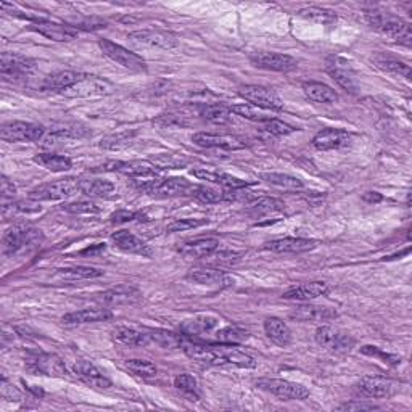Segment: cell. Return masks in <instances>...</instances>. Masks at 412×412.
Returning <instances> with one entry per match:
<instances>
[{"instance_id":"cell-1","label":"cell","mask_w":412,"mask_h":412,"mask_svg":"<svg viewBox=\"0 0 412 412\" xmlns=\"http://www.w3.org/2000/svg\"><path fill=\"white\" fill-rule=\"evenodd\" d=\"M184 351L190 359L208 364V366H237L242 369L257 367V361L253 356L234 345H226V343H219V345L189 343L184 346Z\"/></svg>"},{"instance_id":"cell-2","label":"cell","mask_w":412,"mask_h":412,"mask_svg":"<svg viewBox=\"0 0 412 412\" xmlns=\"http://www.w3.org/2000/svg\"><path fill=\"white\" fill-rule=\"evenodd\" d=\"M366 22L370 28L390 36V38L395 39L396 43L411 45V40H412L411 26L406 22H403V20L396 18L390 13L379 12V10H370V12H366Z\"/></svg>"},{"instance_id":"cell-3","label":"cell","mask_w":412,"mask_h":412,"mask_svg":"<svg viewBox=\"0 0 412 412\" xmlns=\"http://www.w3.org/2000/svg\"><path fill=\"white\" fill-rule=\"evenodd\" d=\"M43 240V232L26 224H17L5 232L3 237V253L17 254L28 247H34Z\"/></svg>"},{"instance_id":"cell-4","label":"cell","mask_w":412,"mask_h":412,"mask_svg":"<svg viewBox=\"0 0 412 412\" xmlns=\"http://www.w3.org/2000/svg\"><path fill=\"white\" fill-rule=\"evenodd\" d=\"M79 182L75 177H66L55 182H47L39 187H36L29 192L31 200L38 201H50V200H63L66 197L75 195L79 190Z\"/></svg>"},{"instance_id":"cell-5","label":"cell","mask_w":412,"mask_h":412,"mask_svg":"<svg viewBox=\"0 0 412 412\" xmlns=\"http://www.w3.org/2000/svg\"><path fill=\"white\" fill-rule=\"evenodd\" d=\"M257 387L285 401H303L310 396V390L303 385L282 379H261L257 382Z\"/></svg>"},{"instance_id":"cell-6","label":"cell","mask_w":412,"mask_h":412,"mask_svg":"<svg viewBox=\"0 0 412 412\" xmlns=\"http://www.w3.org/2000/svg\"><path fill=\"white\" fill-rule=\"evenodd\" d=\"M326 70L337 81L338 86L345 89L349 93H358L359 86L356 79V71H354V68L346 59H343L340 55L327 56Z\"/></svg>"},{"instance_id":"cell-7","label":"cell","mask_w":412,"mask_h":412,"mask_svg":"<svg viewBox=\"0 0 412 412\" xmlns=\"http://www.w3.org/2000/svg\"><path fill=\"white\" fill-rule=\"evenodd\" d=\"M44 134V126L26 121H10L0 129V137L5 142H38Z\"/></svg>"},{"instance_id":"cell-8","label":"cell","mask_w":412,"mask_h":412,"mask_svg":"<svg viewBox=\"0 0 412 412\" xmlns=\"http://www.w3.org/2000/svg\"><path fill=\"white\" fill-rule=\"evenodd\" d=\"M114 91L113 84L103 77L98 76H89L84 75V77L79 82H76L75 86L61 92V96L70 97V98H84V97H100L108 96Z\"/></svg>"},{"instance_id":"cell-9","label":"cell","mask_w":412,"mask_h":412,"mask_svg":"<svg viewBox=\"0 0 412 412\" xmlns=\"http://www.w3.org/2000/svg\"><path fill=\"white\" fill-rule=\"evenodd\" d=\"M36 71V61L20 54H10V52H3L0 56V75L3 79L17 81L28 77Z\"/></svg>"},{"instance_id":"cell-10","label":"cell","mask_w":412,"mask_h":412,"mask_svg":"<svg viewBox=\"0 0 412 412\" xmlns=\"http://www.w3.org/2000/svg\"><path fill=\"white\" fill-rule=\"evenodd\" d=\"M98 47L102 49L103 55H107L109 60L114 61V63L128 68V70H132V71L147 70V65H145V60L142 56L134 54V52H129L128 49H124L123 45L114 44L108 39H100L98 40Z\"/></svg>"},{"instance_id":"cell-11","label":"cell","mask_w":412,"mask_h":412,"mask_svg":"<svg viewBox=\"0 0 412 412\" xmlns=\"http://www.w3.org/2000/svg\"><path fill=\"white\" fill-rule=\"evenodd\" d=\"M140 189L156 197H177L189 194L190 190H194V185L184 177H168V179L144 182Z\"/></svg>"},{"instance_id":"cell-12","label":"cell","mask_w":412,"mask_h":412,"mask_svg":"<svg viewBox=\"0 0 412 412\" xmlns=\"http://www.w3.org/2000/svg\"><path fill=\"white\" fill-rule=\"evenodd\" d=\"M316 342L335 353H348L354 348V338L346 332L332 326H321L316 330Z\"/></svg>"},{"instance_id":"cell-13","label":"cell","mask_w":412,"mask_h":412,"mask_svg":"<svg viewBox=\"0 0 412 412\" xmlns=\"http://www.w3.org/2000/svg\"><path fill=\"white\" fill-rule=\"evenodd\" d=\"M250 61L257 68H261V70L279 73L293 71L298 66V61L293 56L277 54V52H253L250 55Z\"/></svg>"},{"instance_id":"cell-14","label":"cell","mask_w":412,"mask_h":412,"mask_svg":"<svg viewBox=\"0 0 412 412\" xmlns=\"http://www.w3.org/2000/svg\"><path fill=\"white\" fill-rule=\"evenodd\" d=\"M238 96L245 98V100L253 103L254 107L266 108V109H274L279 112L282 109L284 103L280 100V97L275 93L273 89L263 87V86H243L240 87Z\"/></svg>"},{"instance_id":"cell-15","label":"cell","mask_w":412,"mask_h":412,"mask_svg":"<svg viewBox=\"0 0 412 412\" xmlns=\"http://www.w3.org/2000/svg\"><path fill=\"white\" fill-rule=\"evenodd\" d=\"M129 39H132L134 43L140 45H148L155 47V49L161 50H173L179 45V40L174 34L168 33V31H160V29H142V31H134L129 34Z\"/></svg>"},{"instance_id":"cell-16","label":"cell","mask_w":412,"mask_h":412,"mask_svg":"<svg viewBox=\"0 0 412 412\" xmlns=\"http://www.w3.org/2000/svg\"><path fill=\"white\" fill-rule=\"evenodd\" d=\"M353 137L351 134H348L343 129L335 128H327L322 129L321 132H317L312 139V145L319 152H328V150H340L346 148L351 145Z\"/></svg>"},{"instance_id":"cell-17","label":"cell","mask_w":412,"mask_h":412,"mask_svg":"<svg viewBox=\"0 0 412 412\" xmlns=\"http://www.w3.org/2000/svg\"><path fill=\"white\" fill-rule=\"evenodd\" d=\"M192 140L198 145V147L205 148H224V150H240L247 147V140L238 135L231 134H210V132H198L195 134Z\"/></svg>"},{"instance_id":"cell-18","label":"cell","mask_w":412,"mask_h":412,"mask_svg":"<svg viewBox=\"0 0 412 412\" xmlns=\"http://www.w3.org/2000/svg\"><path fill=\"white\" fill-rule=\"evenodd\" d=\"M28 366L34 372L47 375V377H66L68 370L65 363L56 356V354H49V353H40L34 354L33 358H29Z\"/></svg>"},{"instance_id":"cell-19","label":"cell","mask_w":412,"mask_h":412,"mask_svg":"<svg viewBox=\"0 0 412 412\" xmlns=\"http://www.w3.org/2000/svg\"><path fill=\"white\" fill-rule=\"evenodd\" d=\"M358 390L367 398H390V396L395 395L396 387L387 377L366 375L358 382Z\"/></svg>"},{"instance_id":"cell-20","label":"cell","mask_w":412,"mask_h":412,"mask_svg":"<svg viewBox=\"0 0 412 412\" xmlns=\"http://www.w3.org/2000/svg\"><path fill=\"white\" fill-rule=\"evenodd\" d=\"M31 31H36L44 38L50 40H56V43H68V40H73L77 38L79 31L71 28L70 24H59L54 22H49V20H43V22L33 23L29 26Z\"/></svg>"},{"instance_id":"cell-21","label":"cell","mask_w":412,"mask_h":412,"mask_svg":"<svg viewBox=\"0 0 412 412\" xmlns=\"http://www.w3.org/2000/svg\"><path fill=\"white\" fill-rule=\"evenodd\" d=\"M73 370L75 374L79 377L82 382H86L87 385H91L93 388H102L107 390L112 387V380H109L105 374L98 369L96 364H92L91 361H86V359H79L75 366H73Z\"/></svg>"},{"instance_id":"cell-22","label":"cell","mask_w":412,"mask_h":412,"mask_svg":"<svg viewBox=\"0 0 412 412\" xmlns=\"http://www.w3.org/2000/svg\"><path fill=\"white\" fill-rule=\"evenodd\" d=\"M112 240L119 250L126 253L139 254V257L150 258L153 254V250L148 247L144 240H140L137 236L130 234L129 231H118L112 236Z\"/></svg>"},{"instance_id":"cell-23","label":"cell","mask_w":412,"mask_h":412,"mask_svg":"<svg viewBox=\"0 0 412 412\" xmlns=\"http://www.w3.org/2000/svg\"><path fill=\"white\" fill-rule=\"evenodd\" d=\"M317 247L316 240L310 238H296V237H285L273 242L266 243V250H270L274 253H305L311 252Z\"/></svg>"},{"instance_id":"cell-24","label":"cell","mask_w":412,"mask_h":412,"mask_svg":"<svg viewBox=\"0 0 412 412\" xmlns=\"http://www.w3.org/2000/svg\"><path fill=\"white\" fill-rule=\"evenodd\" d=\"M291 319L301 322H328L335 319L337 312L330 307H322L314 305H301L295 307L290 314Z\"/></svg>"},{"instance_id":"cell-25","label":"cell","mask_w":412,"mask_h":412,"mask_svg":"<svg viewBox=\"0 0 412 412\" xmlns=\"http://www.w3.org/2000/svg\"><path fill=\"white\" fill-rule=\"evenodd\" d=\"M219 250V242L216 238H198L192 242L182 243L177 252L185 258H208Z\"/></svg>"},{"instance_id":"cell-26","label":"cell","mask_w":412,"mask_h":412,"mask_svg":"<svg viewBox=\"0 0 412 412\" xmlns=\"http://www.w3.org/2000/svg\"><path fill=\"white\" fill-rule=\"evenodd\" d=\"M218 317L213 316H195L190 319H185L181 324V332L185 337H205L218 327Z\"/></svg>"},{"instance_id":"cell-27","label":"cell","mask_w":412,"mask_h":412,"mask_svg":"<svg viewBox=\"0 0 412 412\" xmlns=\"http://www.w3.org/2000/svg\"><path fill=\"white\" fill-rule=\"evenodd\" d=\"M328 291L326 282H311L295 285L282 293L284 300H295V301H310L319 296H324Z\"/></svg>"},{"instance_id":"cell-28","label":"cell","mask_w":412,"mask_h":412,"mask_svg":"<svg viewBox=\"0 0 412 412\" xmlns=\"http://www.w3.org/2000/svg\"><path fill=\"white\" fill-rule=\"evenodd\" d=\"M140 298H142V293L130 285H118L100 295V300L105 305H132L137 303Z\"/></svg>"},{"instance_id":"cell-29","label":"cell","mask_w":412,"mask_h":412,"mask_svg":"<svg viewBox=\"0 0 412 412\" xmlns=\"http://www.w3.org/2000/svg\"><path fill=\"white\" fill-rule=\"evenodd\" d=\"M112 317V311L97 307V310H81L75 312H68L61 317V322L65 326H82V324H93V322H102Z\"/></svg>"},{"instance_id":"cell-30","label":"cell","mask_w":412,"mask_h":412,"mask_svg":"<svg viewBox=\"0 0 412 412\" xmlns=\"http://www.w3.org/2000/svg\"><path fill=\"white\" fill-rule=\"evenodd\" d=\"M189 279L198 285L208 287H229L234 284V280L219 269H195L189 274Z\"/></svg>"},{"instance_id":"cell-31","label":"cell","mask_w":412,"mask_h":412,"mask_svg":"<svg viewBox=\"0 0 412 412\" xmlns=\"http://www.w3.org/2000/svg\"><path fill=\"white\" fill-rule=\"evenodd\" d=\"M84 77V73H76V71H59L55 75L45 77L43 89L50 92H63L71 86H75L76 82H79Z\"/></svg>"},{"instance_id":"cell-32","label":"cell","mask_w":412,"mask_h":412,"mask_svg":"<svg viewBox=\"0 0 412 412\" xmlns=\"http://www.w3.org/2000/svg\"><path fill=\"white\" fill-rule=\"evenodd\" d=\"M264 332L268 338L277 346H289L291 342V330L279 317H269L264 321Z\"/></svg>"},{"instance_id":"cell-33","label":"cell","mask_w":412,"mask_h":412,"mask_svg":"<svg viewBox=\"0 0 412 412\" xmlns=\"http://www.w3.org/2000/svg\"><path fill=\"white\" fill-rule=\"evenodd\" d=\"M192 174H194L197 179L213 182V184H219L222 187H227V189H243V187L248 185L247 181H242L236 176H231V174H226V173H218V171L194 169L192 171Z\"/></svg>"},{"instance_id":"cell-34","label":"cell","mask_w":412,"mask_h":412,"mask_svg":"<svg viewBox=\"0 0 412 412\" xmlns=\"http://www.w3.org/2000/svg\"><path fill=\"white\" fill-rule=\"evenodd\" d=\"M113 340L116 343H121V345L126 346H145L152 342L148 333L139 332L135 328L129 327H116L113 330Z\"/></svg>"},{"instance_id":"cell-35","label":"cell","mask_w":412,"mask_h":412,"mask_svg":"<svg viewBox=\"0 0 412 412\" xmlns=\"http://www.w3.org/2000/svg\"><path fill=\"white\" fill-rule=\"evenodd\" d=\"M261 181H264L266 184L274 187V189L284 192H298L305 187L303 182H301L298 177L280 173H264L261 174Z\"/></svg>"},{"instance_id":"cell-36","label":"cell","mask_w":412,"mask_h":412,"mask_svg":"<svg viewBox=\"0 0 412 412\" xmlns=\"http://www.w3.org/2000/svg\"><path fill=\"white\" fill-rule=\"evenodd\" d=\"M303 92L310 100L316 103L338 102V93L327 84H322V82H305Z\"/></svg>"},{"instance_id":"cell-37","label":"cell","mask_w":412,"mask_h":412,"mask_svg":"<svg viewBox=\"0 0 412 412\" xmlns=\"http://www.w3.org/2000/svg\"><path fill=\"white\" fill-rule=\"evenodd\" d=\"M200 116L208 123L226 124L231 121L232 112L231 107L224 105V103H206L200 109Z\"/></svg>"},{"instance_id":"cell-38","label":"cell","mask_w":412,"mask_h":412,"mask_svg":"<svg viewBox=\"0 0 412 412\" xmlns=\"http://www.w3.org/2000/svg\"><path fill=\"white\" fill-rule=\"evenodd\" d=\"M118 173L129 177H153V179L158 176V171L150 161L148 163L147 161H121Z\"/></svg>"},{"instance_id":"cell-39","label":"cell","mask_w":412,"mask_h":412,"mask_svg":"<svg viewBox=\"0 0 412 412\" xmlns=\"http://www.w3.org/2000/svg\"><path fill=\"white\" fill-rule=\"evenodd\" d=\"M34 163H38L43 168L52 171V173H63L71 169L73 161L68 156L54 155V153H39L34 156Z\"/></svg>"},{"instance_id":"cell-40","label":"cell","mask_w":412,"mask_h":412,"mask_svg":"<svg viewBox=\"0 0 412 412\" xmlns=\"http://www.w3.org/2000/svg\"><path fill=\"white\" fill-rule=\"evenodd\" d=\"M79 192L92 198H103V197H108L109 194H113L114 185L109 181L87 179V181L79 182Z\"/></svg>"},{"instance_id":"cell-41","label":"cell","mask_w":412,"mask_h":412,"mask_svg":"<svg viewBox=\"0 0 412 412\" xmlns=\"http://www.w3.org/2000/svg\"><path fill=\"white\" fill-rule=\"evenodd\" d=\"M215 338L218 343H226V345H238L245 343L250 338V332L247 328L238 326H227L224 328H219L215 333Z\"/></svg>"},{"instance_id":"cell-42","label":"cell","mask_w":412,"mask_h":412,"mask_svg":"<svg viewBox=\"0 0 412 412\" xmlns=\"http://www.w3.org/2000/svg\"><path fill=\"white\" fill-rule=\"evenodd\" d=\"M148 161L158 169H177L190 163L184 153H160L152 156Z\"/></svg>"},{"instance_id":"cell-43","label":"cell","mask_w":412,"mask_h":412,"mask_svg":"<svg viewBox=\"0 0 412 412\" xmlns=\"http://www.w3.org/2000/svg\"><path fill=\"white\" fill-rule=\"evenodd\" d=\"M56 275L65 280H84V279L102 277L103 270H98L96 268H86V266H75V268L59 269Z\"/></svg>"},{"instance_id":"cell-44","label":"cell","mask_w":412,"mask_h":412,"mask_svg":"<svg viewBox=\"0 0 412 412\" xmlns=\"http://www.w3.org/2000/svg\"><path fill=\"white\" fill-rule=\"evenodd\" d=\"M298 17L307 20V22L317 23V24H333L337 22V15L332 10L321 8V7H307L301 8L298 12Z\"/></svg>"},{"instance_id":"cell-45","label":"cell","mask_w":412,"mask_h":412,"mask_svg":"<svg viewBox=\"0 0 412 412\" xmlns=\"http://www.w3.org/2000/svg\"><path fill=\"white\" fill-rule=\"evenodd\" d=\"M284 208H285L284 201H280L279 198L266 197L254 203V205L250 208V213H252L253 216H268V215H273V213L284 211Z\"/></svg>"},{"instance_id":"cell-46","label":"cell","mask_w":412,"mask_h":412,"mask_svg":"<svg viewBox=\"0 0 412 412\" xmlns=\"http://www.w3.org/2000/svg\"><path fill=\"white\" fill-rule=\"evenodd\" d=\"M135 132L132 130H126V132H118V134H112V135H107V137H103L100 140V147L105 148V150H123L129 147L130 144H132V139H134Z\"/></svg>"},{"instance_id":"cell-47","label":"cell","mask_w":412,"mask_h":412,"mask_svg":"<svg viewBox=\"0 0 412 412\" xmlns=\"http://www.w3.org/2000/svg\"><path fill=\"white\" fill-rule=\"evenodd\" d=\"M374 61H375V65L380 68V70L393 73V75L404 76L406 79H411V68H409V65L403 63V61H398V60H393V59H385V56H377V59H375Z\"/></svg>"},{"instance_id":"cell-48","label":"cell","mask_w":412,"mask_h":412,"mask_svg":"<svg viewBox=\"0 0 412 412\" xmlns=\"http://www.w3.org/2000/svg\"><path fill=\"white\" fill-rule=\"evenodd\" d=\"M126 369H129L130 372L139 375V377L144 379H152L158 372L155 364L150 361H144V359H129L126 363Z\"/></svg>"},{"instance_id":"cell-49","label":"cell","mask_w":412,"mask_h":412,"mask_svg":"<svg viewBox=\"0 0 412 412\" xmlns=\"http://www.w3.org/2000/svg\"><path fill=\"white\" fill-rule=\"evenodd\" d=\"M231 112L236 113L237 116H242L245 119H250V121L264 123V121H268V119H270V116H268V114L263 113V112H259L258 107L245 105V103H242V105H232L231 107Z\"/></svg>"},{"instance_id":"cell-50","label":"cell","mask_w":412,"mask_h":412,"mask_svg":"<svg viewBox=\"0 0 412 412\" xmlns=\"http://www.w3.org/2000/svg\"><path fill=\"white\" fill-rule=\"evenodd\" d=\"M174 387L189 396H198V382L189 374H181L174 379Z\"/></svg>"},{"instance_id":"cell-51","label":"cell","mask_w":412,"mask_h":412,"mask_svg":"<svg viewBox=\"0 0 412 412\" xmlns=\"http://www.w3.org/2000/svg\"><path fill=\"white\" fill-rule=\"evenodd\" d=\"M208 224V219H194V218H185V219H177V221L168 224L166 231L168 232H184L189 229H195Z\"/></svg>"},{"instance_id":"cell-52","label":"cell","mask_w":412,"mask_h":412,"mask_svg":"<svg viewBox=\"0 0 412 412\" xmlns=\"http://www.w3.org/2000/svg\"><path fill=\"white\" fill-rule=\"evenodd\" d=\"M61 208H63V211L73 213V215H97V213H100V208L93 201L68 203V205H63Z\"/></svg>"},{"instance_id":"cell-53","label":"cell","mask_w":412,"mask_h":412,"mask_svg":"<svg viewBox=\"0 0 412 412\" xmlns=\"http://www.w3.org/2000/svg\"><path fill=\"white\" fill-rule=\"evenodd\" d=\"M192 194L195 195L197 200H200L203 203L226 201V198H224V192H219V190H215V189H208V187H194Z\"/></svg>"},{"instance_id":"cell-54","label":"cell","mask_w":412,"mask_h":412,"mask_svg":"<svg viewBox=\"0 0 412 412\" xmlns=\"http://www.w3.org/2000/svg\"><path fill=\"white\" fill-rule=\"evenodd\" d=\"M150 338H152V340H155L156 343H158V345H161L163 348H176V346L181 345V338L173 332L153 330Z\"/></svg>"},{"instance_id":"cell-55","label":"cell","mask_w":412,"mask_h":412,"mask_svg":"<svg viewBox=\"0 0 412 412\" xmlns=\"http://www.w3.org/2000/svg\"><path fill=\"white\" fill-rule=\"evenodd\" d=\"M263 129L266 132L273 134V135H287V134H291L293 132V128L290 126V124H287L284 121H280V119H274L270 118L268 121L263 123Z\"/></svg>"},{"instance_id":"cell-56","label":"cell","mask_w":412,"mask_h":412,"mask_svg":"<svg viewBox=\"0 0 412 412\" xmlns=\"http://www.w3.org/2000/svg\"><path fill=\"white\" fill-rule=\"evenodd\" d=\"M71 28H75L76 31L84 29V31H96V29H102L107 28V22H103L100 18H81V20H73L71 22Z\"/></svg>"},{"instance_id":"cell-57","label":"cell","mask_w":412,"mask_h":412,"mask_svg":"<svg viewBox=\"0 0 412 412\" xmlns=\"http://www.w3.org/2000/svg\"><path fill=\"white\" fill-rule=\"evenodd\" d=\"M361 353H363V354H367V356L380 358L383 363H388V364H399V363H401V358L395 356V354L385 353V351H382V349L377 348V346L366 345V346H363V348H361Z\"/></svg>"},{"instance_id":"cell-58","label":"cell","mask_w":412,"mask_h":412,"mask_svg":"<svg viewBox=\"0 0 412 412\" xmlns=\"http://www.w3.org/2000/svg\"><path fill=\"white\" fill-rule=\"evenodd\" d=\"M337 409L338 411H374V409H379V406H375L374 403H363V401H351V403L340 404Z\"/></svg>"},{"instance_id":"cell-59","label":"cell","mask_w":412,"mask_h":412,"mask_svg":"<svg viewBox=\"0 0 412 412\" xmlns=\"http://www.w3.org/2000/svg\"><path fill=\"white\" fill-rule=\"evenodd\" d=\"M140 213H132V211H116L112 215V222L113 224H121V222H130L134 221V219H139Z\"/></svg>"},{"instance_id":"cell-60","label":"cell","mask_w":412,"mask_h":412,"mask_svg":"<svg viewBox=\"0 0 412 412\" xmlns=\"http://www.w3.org/2000/svg\"><path fill=\"white\" fill-rule=\"evenodd\" d=\"M2 398L7 401H20L22 399V393L13 387V385H8L7 380L2 382Z\"/></svg>"},{"instance_id":"cell-61","label":"cell","mask_w":412,"mask_h":412,"mask_svg":"<svg viewBox=\"0 0 412 412\" xmlns=\"http://www.w3.org/2000/svg\"><path fill=\"white\" fill-rule=\"evenodd\" d=\"M105 250H107L105 243H97V245H92V247H89L86 250H82V252H79V254H82V257L97 258V257H100V254L105 253Z\"/></svg>"},{"instance_id":"cell-62","label":"cell","mask_w":412,"mask_h":412,"mask_svg":"<svg viewBox=\"0 0 412 412\" xmlns=\"http://www.w3.org/2000/svg\"><path fill=\"white\" fill-rule=\"evenodd\" d=\"M15 192H17V189H15V185L10 182L7 177H2V197L3 200H7V198H13Z\"/></svg>"},{"instance_id":"cell-63","label":"cell","mask_w":412,"mask_h":412,"mask_svg":"<svg viewBox=\"0 0 412 412\" xmlns=\"http://www.w3.org/2000/svg\"><path fill=\"white\" fill-rule=\"evenodd\" d=\"M364 201H369V203H379L383 200V197L377 194V192H367V194H364L363 197Z\"/></svg>"}]
</instances>
